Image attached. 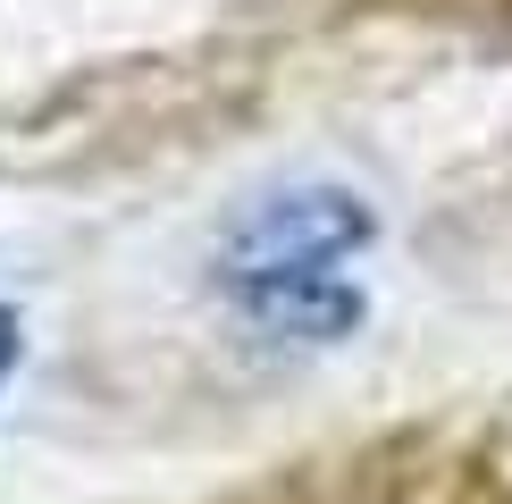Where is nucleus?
I'll return each instance as SVG.
<instances>
[{"instance_id": "nucleus-2", "label": "nucleus", "mask_w": 512, "mask_h": 504, "mask_svg": "<svg viewBox=\"0 0 512 504\" xmlns=\"http://www.w3.org/2000/svg\"><path fill=\"white\" fill-rule=\"evenodd\" d=\"M17 353H26V320H17V311L0 303V387H9V370H17Z\"/></svg>"}, {"instance_id": "nucleus-1", "label": "nucleus", "mask_w": 512, "mask_h": 504, "mask_svg": "<svg viewBox=\"0 0 512 504\" xmlns=\"http://www.w3.org/2000/svg\"><path fill=\"white\" fill-rule=\"evenodd\" d=\"M370 244L378 210L353 185H286L219 236V286L277 345H336L361 328V286L345 278V261Z\"/></svg>"}]
</instances>
